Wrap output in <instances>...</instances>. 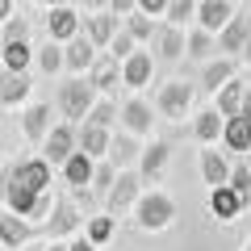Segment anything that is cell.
Masks as SVG:
<instances>
[{"mask_svg": "<svg viewBox=\"0 0 251 251\" xmlns=\"http://www.w3.org/2000/svg\"><path fill=\"white\" fill-rule=\"evenodd\" d=\"M155 109H159V117H168V122H180V117L193 109V84H184V80L159 84V92H155Z\"/></svg>", "mask_w": 251, "mask_h": 251, "instance_id": "obj_2", "label": "cell"}, {"mask_svg": "<svg viewBox=\"0 0 251 251\" xmlns=\"http://www.w3.org/2000/svg\"><path fill=\"white\" fill-rule=\"evenodd\" d=\"M80 34H88V42L97 46V50H109V42H113V34H117V17H109V13H92V17L80 21Z\"/></svg>", "mask_w": 251, "mask_h": 251, "instance_id": "obj_18", "label": "cell"}, {"mask_svg": "<svg viewBox=\"0 0 251 251\" xmlns=\"http://www.w3.org/2000/svg\"><path fill=\"white\" fill-rule=\"evenodd\" d=\"M29 38V21L25 17H9L0 25V46H13V42H25Z\"/></svg>", "mask_w": 251, "mask_h": 251, "instance_id": "obj_37", "label": "cell"}, {"mask_svg": "<svg viewBox=\"0 0 251 251\" xmlns=\"http://www.w3.org/2000/svg\"><path fill=\"white\" fill-rule=\"evenodd\" d=\"M21 126H25V138L29 143H46V134H50L54 126H50V105H29L25 109V117H21Z\"/></svg>", "mask_w": 251, "mask_h": 251, "instance_id": "obj_22", "label": "cell"}, {"mask_svg": "<svg viewBox=\"0 0 251 251\" xmlns=\"http://www.w3.org/2000/svg\"><path fill=\"white\" fill-rule=\"evenodd\" d=\"M0 59H4V72H29L34 50H29V42H13V46H0Z\"/></svg>", "mask_w": 251, "mask_h": 251, "instance_id": "obj_30", "label": "cell"}, {"mask_svg": "<svg viewBox=\"0 0 251 251\" xmlns=\"http://www.w3.org/2000/svg\"><path fill=\"white\" fill-rule=\"evenodd\" d=\"M105 4H109V0H84V9H92V13H97V9H105Z\"/></svg>", "mask_w": 251, "mask_h": 251, "instance_id": "obj_46", "label": "cell"}, {"mask_svg": "<svg viewBox=\"0 0 251 251\" xmlns=\"http://www.w3.org/2000/svg\"><path fill=\"white\" fill-rule=\"evenodd\" d=\"M247 34H251V13H234L230 25L218 34V50H222L226 59H239V54H243V42H247Z\"/></svg>", "mask_w": 251, "mask_h": 251, "instance_id": "obj_9", "label": "cell"}, {"mask_svg": "<svg viewBox=\"0 0 251 251\" xmlns=\"http://www.w3.org/2000/svg\"><path fill=\"white\" fill-rule=\"evenodd\" d=\"M134 159H143V147L134 143V134H117L113 143H109V163H113V168L126 172Z\"/></svg>", "mask_w": 251, "mask_h": 251, "instance_id": "obj_26", "label": "cell"}, {"mask_svg": "<svg viewBox=\"0 0 251 251\" xmlns=\"http://www.w3.org/2000/svg\"><path fill=\"white\" fill-rule=\"evenodd\" d=\"M109 143H113V134L109 130H100V126H75V147H80L88 159H105L109 155Z\"/></svg>", "mask_w": 251, "mask_h": 251, "instance_id": "obj_16", "label": "cell"}, {"mask_svg": "<svg viewBox=\"0 0 251 251\" xmlns=\"http://www.w3.org/2000/svg\"><path fill=\"white\" fill-rule=\"evenodd\" d=\"M75 151H80V147H75V126H67V122L54 126L50 134H46V143H42V159L50 163V168H63Z\"/></svg>", "mask_w": 251, "mask_h": 251, "instance_id": "obj_6", "label": "cell"}, {"mask_svg": "<svg viewBox=\"0 0 251 251\" xmlns=\"http://www.w3.org/2000/svg\"><path fill=\"white\" fill-rule=\"evenodd\" d=\"M247 251H251V247H247Z\"/></svg>", "mask_w": 251, "mask_h": 251, "instance_id": "obj_52", "label": "cell"}, {"mask_svg": "<svg viewBox=\"0 0 251 251\" xmlns=\"http://www.w3.org/2000/svg\"><path fill=\"white\" fill-rule=\"evenodd\" d=\"M109 9H113V17H130V13H138V0H109Z\"/></svg>", "mask_w": 251, "mask_h": 251, "instance_id": "obj_41", "label": "cell"}, {"mask_svg": "<svg viewBox=\"0 0 251 251\" xmlns=\"http://www.w3.org/2000/svg\"><path fill=\"white\" fill-rule=\"evenodd\" d=\"M234 72H239V59H226V54H218L214 63H205V72H201V88H205V92L226 88V84L234 80Z\"/></svg>", "mask_w": 251, "mask_h": 251, "instance_id": "obj_19", "label": "cell"}, {"mask_svg": "<svg viewBox=\"0 0 251 251\" xmlns=\"http://www.w3.org/2000/svg\"><path fill=\"white\" fill-rule=\"evenodd\" d=\"M222 126H226V117L218 113V109H205V113H197V122H193V138H197V143H218V138H222Z\"/></svg>", "mask_w": 251, "mask_h": 251, "instance_id": "obj_28", "label": "cell"}, {"mask_svg": "<svg viewBox=\"0 0 251 251\" xmlns=\"http://www.w3.org/2000/svg\"><path fill=\"white\" fill-rule=\"evenodd\" d=\"M151 72H155L151 50H134L130 59L122 63V84L126 88H147V84H151Z\"/></svg>", "mask_w": 251, "mask_h": 251, "instance_id": "obj_15", "label": "cell"}, {"mask_svg": "<svg viewBox=\"0 0 251 251\" xmlns=\"http://www.w3.org/2000/svg\"><path fill=\"white\" fill-rule=\"evenodd\" d=\"M113 176H117V168H113L109 159H100V163H97V172H92V188H97V193H109Z\"/></svg>", "mask_w": 251, "mask_h": 251, "instance_id": "obj_40", "label": "cell"}, {"mask_svg": "<svg viewBox=\"0 0 251 251\" xmlns=\"http://www.w3.org/2000/svg\"><path fill=\"white\" fill-rule=\"evenodd\" d=\"M155 29H159V25H155L147 13H130V17H126V34L134 38V42H151Z\"/></svg>", "mask_w": 251, "mask_h": 251, "instance_id": "obj_32", "label": "cell"}, {"mask_svg": "<svg viewBox=\"0 0 251 251\" xmlns=\"http://www.w3.org/2000/svg\"><path fill=\"white\" fill-rule=\"evenodd\" d=\"M67 247H72V251H97V247H92L88 239H75V243H67Z\"/></svg>", "mask_w": 251, "mask_h": 251, "instance_id": "obj_45", "label": "cell"}, {"mask_svg": "<svg viewBox=\"0 0 251 251\" xmlns=\"http://www.w3.org/2000/svg\"><path fill=\"white\" fill-rule=\"evenodd\" d=\"M80 226H84L80 209H75L67 197H59V201H54V209H50V218H46V230H50V239H63V234L80 230Z\"/></svg>", "mask_w": 251, "mask_h": 251, "instance_id": "obj_11", "label": "cell"}, {"mask_svg": "<svg viewBox=\"0 0 251 251\" xmlns=\"http://www.w3.org/2000/svg\"><path fill=\"white\" fill-rule=\"evenodd\" d=\"M230 4H234V0H230Z\"/></svg>", "mask_w": 251, "mask_h": 251, "instance_id": "obj_51", "label": "cell"}, {"mask_svg": "<svg viewBox=\"0 0 251 251\" xmlns=\"http://www.w3.org/2000/svg\"><path fill=\"white\" fill-rule=\"evenodd\" d=\"M163 9H168V0H138V13L147 17H163Z\"/></svg>", "mask_w": 251, "mask_h": 251, "instance_id": "obj_42", "label": "cell"}, {"mask_svg": "<svg viewBox=\"0 0 251 251\" xmlns=\"http://www.w3.org/2000/svg\"><path fill=\"white\" fill-rule=\"evenodd\" d=\"M13 184L25 188V193H50V163H46L42 155L13 163Z\"/></svg>", "mask_w": 251, "mask_h": 251, "instance_id": "obj_5", "label": "cell"}, {"mask_svg": "<svg viewBox=\"0 0 251 251\" xmlns=\"http://www.w3.org/2000/svg\"><path fill=\"white\" fill-rule=\"evenodd\" d=\"M117 117H122V109H117L113 100L105 97V100H97V105H92V113L84 117V122H88V126H100V130H109V126H113Z\"/></svg>", "mask_w": 251, "mask_h": 251, "instance_id": "obj_34", "label": "cell"}, {"mask_svg": "<svg viewBox=\"0 0 251 251\" xmlns=\"http://www.w3.org/2000/svg\"><path fill=\"white\" fill-rule=\"evenodd\" d=\"M163 17H168V25H176V29H180L188 17H197V0H168Z\"/></svg>", "mask_w": 251, "mask_h": 251, "instance_id": "obj_36", "label": "cell"}, {"mask_svg": "<svg viewBox=\"0 0 251 251\" xmlns=\"http://www.w3.org/2000/svg\"><path fill=\"white\" fill-rule=\"evenodd\" d=\"M34 222H25V218L21 214H13V209H4L0 205V243H4V247L9 251H17V247H25L29 239H34Z\"/></svg>", "mask_w": 251, "mask_h": 251, "instance_id": "obj_7", "label": "cell"}, {"mask_svg": "<svg viewBox=\"0 0 251 251\" xmlns=\"http://www.w3.org/2000/svg\"><path fill=\"white\" fill-rule=\"evenodd\" d=\"M168 155H172V147H168V143H151V147H143V159H138V176L155 184V180L168 172Z\"/></svg>", "mask_w": 251, "mask_h": 251, "instance_id": "obj_21", "label": "cell"}, {"mask_svg": "<svg viewBox=\"0 0 251 251\" xmlns=\"http://www.w3.org/2000/svg\"><path fill=\"white\" fill-rule=\"evenodd\" d=\"M46 251H72V247H67V243H59V239H54V243H50V247H46Z\"/></svg>", "mask_w": 251, "mask_h": 251, "instance_id": "obj_48", "label": "cell"}, {"mask_svg": "<svg viewBox=\"0 0 251 251\" xmlns=\"http://www.w3.org/2000/svg\"><path fill=\"white\" fill-rule=\"evenodd\" d=\"M29 72H4L0 75V105H21L29 97Z\"/></svg>", "mask_w": 251, "mask_h": 251, "instance_id": "obj_23", "label": "cell"}, {"mask_svg": "<svg viewBox=\"0 0 251 251\" xmlns=\"http://www.w3.org/2000/svg\"><path fill=\"white\" fill-rule=\"evenodd\" d=\"M243 117H247V126H251V100H247V109H243Z\"/></svg>", "mask_w": 251, "mask_h": 251, "instance_id": "obj_50", "label": "cell"}, {"mask_svg": "<svg viewBox=\"0 0 251 251\" xmlns=\"http://www.w3.org/2000/svg\"><path fill=\"white\" fill-rule=\"evenodd\" d=\"M92 172H97V159H88L84 151H75L72 159L63 163V180H67L72 188H88L92 184Z\"/></svg>", "mask_w": 251, "mask_h": 251, "instance_id": "obj_24", "label": "cell"}, {"mask_svg": "<svg viewBox=\"0 0 251 251\" xmlns=\"http://www.w3.org/2000/svg\"><path fill=\"white\" fill-rule=\"evenodd\" d=\"M46 29H50V42L67 46L75 34H80V13L67 9V4H59V9H50V17H46Z\"/></svg>", "mask_w": 251, "mask_h": 251, "instance_id": "obj_12", "label": "cell"}, {"mask_svg": "<svg viewBox=\"0 0 251 251\" xmlns=\"http://www.w3.org/2000/svg\"><path fill=\"white\" fill-rule=\"evenodd\" d=\"M201 176L209 188H222L230 180V163L222 159V151H201Z\"/></svg>", "mask_w": 251, "mask_h": 251, "instance_id": "obj_27", "label": "cell"}, {"mask_svg": "<svg viewBox=\"0 0 251 251\" xmlns=\"http://www.w3.org/2000/svg\"><path fill=\"white\" fill-rule=\"evenodd\" d=\"M230 17H234V4H230V0H197V21H201L205 34L218 38L226 25H230Z\"/></svg>", "mask_w": 251, "mask_h": 251, "instance_id": "obj_8", "label": "cell"}, {"mask_svg": "<svg viewBox=\"0 0 251 251\" xmlns=\"http://www.w3.org/2000/svg\"><path fill=\"white\" fill-rule=\"evenodd\" d=\"M226 184H230L234 193L243 197V205H251V168H247V163H234V168H230V180H226Z\"/></svg>", "mask_w": 251, "mask_h": 251, "instance_id": "obj_38", "label": "cell"}, {"mask_svg": "<svg viewBox=\"0 0 251 251\" xmlns=\"http://www.w3.org/2000/svg\"><path fill=\"white\" fill-rule=\"evenodd\" d=\"M84 239H88L92 247L109 243L113 239V218H88V222H84Z\"/></svg>", "mask_w": 251, "mask_h": 251, "instance_id": "obj_35", "label": "cell"}, {"mask_svg": "<svg viewBox=\"0 0 251 251\" xmlns=\"http://www.w3.org/2000/svg\"><path fill=\"white\" fill-rule=\"evenodd\" d=\"M138 188H143V176H138L134 168L117 172V176H113V184H109V193H105V205H109V214L117 218L126 205H134V201H138Z\"/></svg>", "mask_w": 251, "mask_h": 251, "instance_id": "obj_4", "label": "cell"}, {"mask_svg": "<svg viewBox=\"0 0 251 251\" xmlns=\"http://www.w3.org/2000/svg\"><path fill=\"white\" fill-rule=\"evenodd\" d=\"M9 180H13V168H0V201L9 197Z\"/></svg>", "mask_w": 251, "mask_h": 251, "instance_id": "obj_43", "label": "cell"}, {"mask_svg": "<svg viewBox=\"0 0 251 251\" xmlns=\"http://www.w3.org/2000/svg\"><path fill=\"white\" fill-rule=\"evenodd\" d=\"M239 59H247V63H251V34H247V42H243V54H239Z\"/></svg>", "mask_w": 251, "mask_h": 251, "instance_id": "obj_47", "label": "cell"}, {"mask_svg": "<svg viewBox=\"0 0 251 251\" xmlns=\"http://www.w3.org/2000/svg\"><path fill=\"white\" fill-rule=\"evenodd\" d=\"M222 143L230 147V151H251V126H247V117H226V126H222Z\"/></svg>", "mask_w": 251, "mask_h": 251, "instance_id": "obj_29", "label": "cell"}, {"mask_svg": "<svg viewBox=\"0 0 251 251\" xmlns=\"http://www.w3.org/2000/svg\"><path fill=\"white\" fill-rule=\"evenodd\" d=\"M109 54H113L117 63H126V59H130V54H134V38L126 34V25L117 29V34H113V42H109Z\"/></svg>", "mask_w": 251, "mask_h": 251, "instance_id": "obj_39", "label": "cell"}, {"mask_svg": "<svg viewBox=\"0 0 251 251\" xmlns=\"http://www.w3.org/2000/svg\"><path fill=\"white\" fill-rule=\"evenodd\" d=\"M9 17H13V0H0V25H4Z\"/></svg>", "mask_w": 251, "mask_h": 251, "instance_id": "obj_44", "label": "cell"}, {"mask_svg": "<svg viewBox=\"0 0 251 251\" xmlns=\"http://www.w3.org/2000/svg\"><path fill=\"white\" fill-rule=\"evenodd\" d=\"M172 218H176V201H172L168 193H147V197L138 201V226H143V230H163Z\"/></svg>", "mask_w": 251, "mask_h": 251, "instance_id": "obj_3", "label": "cell"}, {"mask_svg": "<svg viewBox=\"0 0 251 251\" xmlns=\"http://www.w3.org/2000/svg\"><path fill=\"white\" fill-rule=\"evenodd\" d=\"M122 122H126V134H151V105L143 97H130L122 105Z\"/></svg>", "mask_w": 251, "mask_h": 251, "instance_id": "obj_20", "label": "cell"}, {"mask_svg": "<svg viewBox=\"0 0 251 251\" xmlns=\"http://www.w3.org/2000/svg\"><path fill=\"white\" fill-rule=\"evenodd\" d=\"M34 63H38V72H46V75H54L63 67V46L59 42H50V38H46V46L42 50L34 54Z\"/></svg>", "mask_w": 251, "mask_h": 251, "instance_id": "obj_33", "label": "cell"}, {"mask_svg": "<svg viewBox=\"0 0 251 251\" xmlns=\"http://www.w3.org/2000/svg\"><path fill=\"white\" fill-rule=\"evenodd\" d=\"M184 29H176V25H159L155 29V50H159V59H180V54H184Z\"/></svg>", "mask_w": 251, "mask_h": 251, "instance_id": "obj_25", "label": "cell"}, {"mask_svg": "<svg viewBox=\"0 0 251 251\" xmlns=\"http://www.w3.org/2000/svg\"><path fill=\"white\" fill-rule=\"evenodd\" d=\"M38 4H54V9H59V4H67V0H38Z\"/></svg>", "mask_w": 251, "mask_h": 251, "instance_id": "obj_49", "label": "cell"}, {"mask_svg": "<svg viewBox=\"0 0 251 251\" xmlns=\"http://www.w3.org/2000/svg\"><path fill=\"white\" fill-rule=\"evenodd\" d=\"M214 97H218V105H214V109H218L222 117H239L243 109H247V100H251V88L239 80V75H234V80L226 84V88H218Z\"/></svg>", "mask_w": 251, "mask_h": 251, "instance_id": "obj_14", "label": "cell"}, {"mask_svg": "<svg viewBox=\"0 0 251 251\" xmlns=\"http://www.w3.org/2000/svg\"><path fill=\"white\" fill-rule=\"evenodd\" d=\"M97 54H100V50L88 42V34H75L72 42L63 46V67H72L75 75H84V72L92 67V63H97Z\"/></svg>", "mask_w": 251, "mask_h": 251, "instance_id": "obj_10", "label": "cell"}, {"mask_svg": "<svg viewBox=\"0 0 251 251\" xmlns=\"http://www.w3.org/2000/svg\"><path fill=\"white\" fill-rule=\"evenodd\" d=\"M184 54L188 59H209V54H218V38L205 34V29H193L188 42H184Z\"/></svg>", "mask_w": 251, "mask_h": 251, "instance_id": "obj_31", "label": "cell"}, {"mask_svg": "<svg viewBox=\"0 0 251 251\" xmlns=\"http://www.w3.org/2000/svg\"><path fill=\"white\" fill-rule=\"evenodd\" d=\"M243 197L239 193H234L230 184H222V188H209V214L218 218V222H234V218L243 214Z\"/></svg>", "mask_w": 251, "mask_h": 251, "instance_id": "obj_17", "label": "cell"}, {"mask_svg": "<svg viewBox=\"0 0 251 251\" xmlns=\"http://www.w3.org/2000/svg\"><path fill=\"white\" fill-rule=\"evenodd\" d=\"M88 84L97 92H117V84H122V63L113 54H97V63L88 67Z\"/></svg>", "mask_w": 251, "mask_h": 251, "instance_id": "obj_13", "label": "cell"}, {"mask_svg": "<svg viewBox=\"0 0 251 251\" xmlns=\"http://www.w3.org/2000/svg\"><path fill=\"white\" fill-rule=\"evenodd\" d=\"M92 105H97V88L88 84V75H75V80H67L59 88V109L67 117V126H84V117L92 113Z\"/></svg>", "mask_w": 251, "mask_h": 251, "instance_id": "obj_1", "label": "cell"}]
</instances>
